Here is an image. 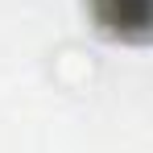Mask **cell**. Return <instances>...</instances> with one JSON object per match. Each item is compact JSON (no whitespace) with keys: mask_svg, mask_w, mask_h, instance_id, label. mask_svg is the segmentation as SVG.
Instances as JSON below:
<instances>
[{"mask_svg":"<svg viewBox=\"0 0 153 153\" xmlns=\"http://www.w3.org/2000/svg\"><path fill=\"white\" fill-rule=\"evenodd\" d=\"M91 13L108 33L116 37H145L149 25V0H91Z\"/></svg>","mask_w":153,"mask_h":153,"instance_id":"cell-1","label":"cell"}]
</instances>
